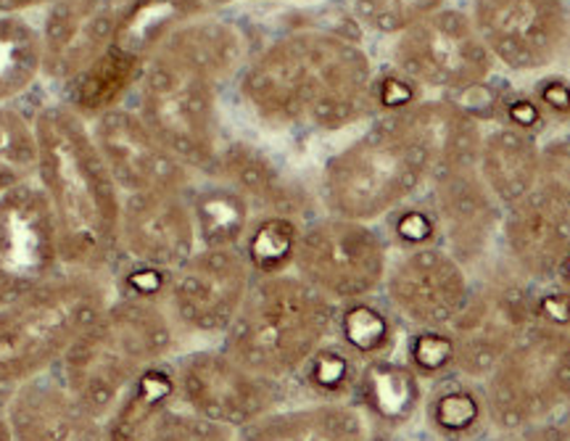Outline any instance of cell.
I'll use <instances>...</instances> for the list:
<instances>
[{"instance_id": "obj_41", "label": "cell", "mask_w": 570, "mask_h": 441, "mask_svg": "<svg viewBox=\"0 0 570 441\" xmlns=\"http://www.w3.org/2000/svg\"><path fill=\"white\" fill-rule=\"evenodd\" d=\"M444 0H356V13L377 32L402 35L428 13L439 11Z\"/></svg>"}, {"instance_id": "obj_30", "label": "cell", "mask_w": 570, "mask_h": 441, "mask_svg": "<svg viewBox=\"0 0 570 441\" xmlns=\"http://www.w3.org/2000/svg\"><path fill=\"white\" fill-rule=\"evenodd\" d=\"M204 9L202 0H132L117 21L114 46L148 63L164 42Z\"/></svg>"}, {"instance_id": "obj_35", "label": "cell", "mask_w": 570, "mask_h": 441, "mask_svg": "<svg viewBox=\"0 0 570 441\" xmlns=\"http://www.w3.org/2000/svg\"><path fill=\"white\" fill-rule=\"evenodd\" d=\"M302 231L304 227L298 225V217L291 215L265 212L259 219H252L240 252H244L254 277L288 273L296 262Z\"/></svg>"}, {"instance_id": "obj_5", "label": "cell", "mask_w": 570, "mask_h": 441, "mask_svg": "<svg viewBox=\"0 0 570 441\" xmlns=\"http://www.w3.org/2000/svg\"><path fill=\"white\" fill-rule=\"evenodd\" d=\"M106 291L92 273L75 270L42 283L0 310V402L59 362L101 315Z\"/></svg>"}, {"instance_id": "obj_42", "label": "cell", "mask_w": 570, "mask_h": 441, "mask_svg": "<svg viewBox=\"0 0 570 441\" xmlns=\"http://www.w3.org/2000/svg\"><path fill=\"white\" fill-rule=\"evenodd\" d=\"M391 233L404 252L441 246V227L433 204L407 202L391 212Z\"/></svg>"}, {"instance_id": "obj_46", "label": "cell", "mask_w": 570, "mask_h": 441, "mask_svg": "<svg viewBox=\"0 0 570 441\" xmlns=\"http://www.w3.org/2000/svg\"><path fill=\"white\" fill-rule=\"evenodd\" d=\"M537 101L544 114L570 122V80H566V77H547V80H541L537 88Z\"/></svg>"}, {"instance_id": "obj_48", "label": "cell", "mask_w": 570, "mask_h": 441, "mask_svg": "<svg viewBox=\"0 0 570 441\" xmlns=\"http://www.w3.org/2000/svg\"><path fill=\"white\" fill-rule=\"evenodd\" d=\"M489 441H570V437L560 421H550L510 433H494Z\"/></svg>"}, {"instance_id": "obj_40", "label": "cell", "mask_w": 570, "mask_h": 441, "mask_svg": "<svg viewBox=\"0 0 570 441\" xmlns=\"http://www.w3.org/2000/svg\"><path fill=\"white\" fill-rule=\"evenodd\" d=\"M238 431L227 429L198 415L188 408H167L156 418L151 433L146 441H235Z\"/></svg>"}, {"instance_id": "obj_49", "label": "cell", "mask_w": 570, "mask_h": 441, "mask_svg": "<svg viewBox=\"0 0 570 441\" xmlns=\"http://www.w3.org/2000/svg\"><path fill=\"white\" fill-rule=\"evenodd\" d=\"M552 283H558V286H562V288H568V291H570V246H568L566 257H562V262H560L558 275H554V281H552Z\"/></svg>"}, {"instance_id": "obj_47", "label": "cell", "mask_w": 570, "mask_h": 441, "mask_svg": "<svg viewBox=\"0 0 570 441\" xmlns=\"http://www.w3.org/2000/svg\"><path fill=\"white\" fill-rule=\"evenodd\" d=\"M504 114H508V127H515V130H523L531 135H537L547 119V114L539 106L537 98H525V96L508 101Z\"/></svg>"}, {"instance_id": "obj_53", "label": "cell", "mask_w": 570, "mask_h": 441, "mask_svg": "<svg viewBox=\"0 0 570 441\" xmlns=\"http://www.w3.org/2000/svg\"><path fill=\"white\" fill-rule=\"evenodd\" d=\"M111 3H127V6H130L132 0H111Z\"/></svg>"}, {"instance_id": "obj_29", "label": "cell", "mask_w": 570, "mask_h": 441, "mask_svg": "<svg viewBox=\"0 0 570 441\" xmlns=\"http://www.w3.org/2000/svg\"><path fill=\"white\" fill-rule=\"evenodd\" d=\"M177 402L175 365L156 362L135 379L104 429V441H146L156 418Z\"/></svg>"}, {"instance_id": "obj_37", "label": "cell", "mask_w": 570, "mask_h": 441, "mask_svg": "<svg viewBox=\"0 0 570 441\" xmlns=\"http://www.w3.org/2000/svg\"><path fill=\"white\" fill-rule=\"evenodd\" d=\"M360 367L362 362L344 344L331 339L306 360L296 379L315 396V402H348L360 379Z\"/></svg>"}, {"instance_id": "obj_21", "label": "cell", "mask_w": 570, "mask_h": 441, "mask_svg": "<svg viewBox=\"0 0 570 441\" xmlns=\"http://www.w3.org/2000/svg\"><path fill=\"white\" fill-rule=\"evenodd\" d=\"M111 0H59L42 30V69L53 80H75L114 42Z\"/></svg>"}, {"instance_id": "obj_12", "label": "cell", "mask_w": 570, "mask_h": 441, "mask_svg": "<svg viewBox=\"0 0 570 441\" xmlns=\"http://www.w3.org/2000/svg\"><path fill=\"white\" fill-rule=\"evenodd\" d=\"M533 325V283L515 273L483 281L449 325L458 341V373L487 381L515 341Z\"/></svg>"}, {"instance_id": "obj_20", "label": "cell", "mask_w": 570, "mask_h": 441, "mask_svg": "<svg viewBox=\"0 0 570 441\" xmlns=\"http://www.w3.org/2000/svg\"><path fill=\"white\" fill-rule=\"evenodd\" d=\"M502 241L512 273L533 286L552 283L570 246V212L533 190L504 209Z\"/></svg>"}, {"instance_id": "obj_19", "label": "cell", "mask_w": 570, "mask_h": 441, "mask_svg": "<svg viewBox=\"0 0 570 441\" xmlns=\"http://www.w3.org/2000/svg\"><path fill=\"white\" fill-rule=\"evenodd\" d=\"M119 241L135 265L175 273L198 252L190 204L183 194H132L122 204Z\"/></svg>"}, {"instance_id": "obj_9", "label": "cell", "mask_w": 570, "mask_h": 441, "mask_svg": "<svg viewBox=\"0 0 570 441\" xmlns=\"http://www.w3.org/2000/svg\"><path fill=\"white\" fill-rule=\"evenodd\" d=\"M389 265V244L375 227L331 215L304 227L294 270L331 302L344 304L383 288Z\"/></svg>"}, {"instance_id": "obj_11", "label": "cell", "mask_w": 570, "mask_h": 441, "mask_svg": "<svg viewBox=\"0 0 570 441\" xmlns=\"http://www.w3.org/2000/svg\"><path fill=\"white\" fill-rule=\"evenodd\" d=\"M396 69L415 85L441 90L479 88L491 72L489 48L462 11H433L399 35Z\"/></svg>"}, {"instance_id": "obj_26", "label": "cell", "mask_w": 570, "mask_h": 441, "mask_svg": "<svg viewBox=\"0 0 570 441\" xmlns=\"http://www.w3.org/2000/svg\"><path fill=\"white\" fill-rule=\"evenodd\" d=\"M423 418L439 441H489L494 437L483 381L460 373L428 383Z\"/></svg>"}, {"instance_id": "obj_17", "label": "cell", "mask_w": 570, "mask_h": 441, "mask_svg": "<svg viewBox=\"0 0 570 441\" xmlns=\"http://www.w3.org/2000/svg\"><path fill=\"white\" fill-rule=\"evenodd\" d=\"M92 140L117 188L127 196L183 194L188 185V167L156 138L142 117L122 109L106 111L98 117Z\"/></svg>"}, {"instance_id": "obj_51", "label": "cell", "mask_w": 570, "mask_h": 441, "mask_svg": "<svg viewBox=\"0 0 570 441\" xmlns=\"http://www.w3.org/2000/svg\"><path fill=\"white\" fill-rule=\"evenodd\" d=\"M558 421L562 423V429H566V431H568V437H570V410H568L566 415H562V418H558Z\"/></svg>"}, {"instance_id": "obj_22", "label": "cell", "mask_w": 570, "mask_h": 441, "mask_svg": "<svg viewBox=\"0 0 570 441\" xmlns=\"http://www.w3.org/2000/svg\"><path fill=\"white\" fill-rule=\"evenodd\" d=\"M6 425L13 441H104L101 421L67 386L30 381L11 394Z\"/></svg>"}, {"instance_id": "obj_14", "label": "cell", "mask_w": 570, "mask_h": 441, "mask_svg": "<svg viewBox=\"0 0 570 441\" xmlns=\"http://www.w3.org/2000/svg\"><path fill=\"white\" fill-rule=\"evenodd\" d=\"M254 283L240 248H198L169 275L167 304L175 323L198 336H225Z\"/></svg>"}, {"instance_id": "obj_7", "label": "cell", "mask_w": 570, "mask_h": 441, "mask_svg": "<svg viewBox=\"0 0 570 441\" xmlns=\"http://www.w3.org/2000/svg\"><path fill=\"white\" fill-rule=\"evenodd\" d=\"M483 389L494 433L558 421L570 410V331L533 323Z\"/></svg>"}, {"instance_id": "obj_39", "label": "cell", "mask_w": 570, "mask_h": 441, "mask_svg": "<svg viewBox=\"0 0 570 441\" xmlns=\"http://www.w3.org/2000/svg\"><path fill=\"white\" fill-rule=\"evenodd\" d=\"M402 360L425 383L458 373V341L452 329H410Z\"/></svg>"}, {"instance_id": "obj_1", "label": "cell", "mask_w": 570, "mask_h": 441, "mask_svg": "<svg viewBox=\"0 0 570 441\" xmlns=\"http://www.w3.org/2000/svg\"><path fill=\"white\" fill-rule=\"evenodd\" d=\"M246 104L277 127L341 130L373 106V67L352 40L298 32L277 40L240 82Z\"/></svg>"}, {"instance_id": "obj_50", "label": "cell", "mask_w": 570, "mask_h": 441, "mask_svg": "<svg viewBox=\"0 0 570 441\" xmlns=\"http://www.w3.org/2000/svg\"><path fill=\"white\" fill-rule=\"evenodd\" d=\"M48 3V0H0V11H21L32 9V6Z\"/></svg>"}, {"instance_id": "obj_31", "label": "cell", "mask_w": 570, "mask_h": 441, "mask_svg": "<svg viewBox=\"0 0 570 441\" xmlns=\"http://www.w3.org/2000/svg\"><path fill=\"white\" fill-rule=\"evenodd\" d=\"M333 339L360 362L389 357L399 344V317L389 304L375 302L373 296L352 298L338 304Z\"/></svg>"}, {"instance_id": "obj_3", "label": "cell", "mask_w": 570, "mask_h": 441, "mask_svg": "<svg viewBox=\"0 0 570 441\" xmlns=\"http://www.w3.org/2000/svg\"><path fill=\"white\" fill-rule=\"evenodd\" d=\"M175 346L173 320L156 302L127 296L106 304L61 357L63 386L90 415L109 418L135 379Z\"/></svg>"}, {"instance_id": "obj_6", "label": "cell", "mask_w": 570, "mask_h": 441, "mask_svg": "<svg viewBox=\"0 0 570 441\" xmlns=\"http://www.w3.org/2000/svg\"><path fill=\"white\" fill-rule=\"evenodd\" d=\"M433 177L431 156L394 114L333 156L323 173V202L336 217L373 223L412 202Z\"/></svg>"}, {"instance_id": "obj_36", "label": "cell", "mask_w": 570, "mask_h": 441, "mask_svg": "<svg viewBox=\"0 0 570 441\" xmlns=\"http://www.w3.org/2000/svg\"><path fill=\"white\" fill-rule=\"evenodd\" d=\"M42 69V40L27 21L0 19V101L19 96Z\"/></svg>"}, {"instance_id": "obj_27", "label": "cell", "mask_w": 570, "mask_h": 441, "mask_svg": "<svg viewBox=\"0 0 570 441\" xmlns=\"http://www.w3.org/2000/svg\"><path fill=\"white\" fill-rule=\"evenodd\" d=\"M539 151L537 135L515 127H499L483 138L479 173L502 209H510L537 190Z\"/></svg>"}, {"instance_id": "obj_43", "label": "cell", "mask_w": 570, "mask_h": 441, "mask_svg": "<svg viewBox=\"0 0 570 441\" xmlns=\"http://www.w3.org/2000/svg\"><path fill=\"white\" fill-rule=\"evenodd\" d=\"M537 190L570 212V138L541 146Z\"/></svg>"}, {"instance_id": "obj_25", "label": "cell", "mask_w": 570, "mask_h": 441, "mask_svg": "<svg viewBox=\"0 0 570 441\" xmlns=\"http://www.w3.org/2000/svg\"><path fill=\"white\" fill-rule=\"evenodd\" d=\"M367 418L352 402L277 408L238 431L235 441H373Z\"/></svg>"}, {"instance_id": "obj_15", "label": "cell", "mask_w": 570, "mask_h": 441, "mask_svg": "<svg viewBox=\"0 0 570 441\" xmlns=\"http://www.w3.org/2000/svg\"><path fill=\"white\" fill-rule=\"evenodd\" d=\"M473 24L489 53L515 72L550 67L570 38L566 0H473Z\"/></svg>"}, {"instance_id": "obj_45", "label": "cell", "mask_w": 570, "mask_h": 441, "mask_svg": "<svg viewBox=\"0 0 570 441\" xmlns=\"http://www.w3.org/2000/svg\"><path fill=\"white\" fill-rule=\"evenodd\" d=\"M415 92L417 85L404 77L402 72H394L383 77L381 82L373 85V101H377L383 111L389 114H402L407 111L410 106H415Z\"/></svg>"}, {"instance_id": "obj_34", "label": "cell", "mask_w": 570, "mask_h": 441, "mask_svg": "<svg viewBox=\"0 0 570 441\" xmlns=\"http://www.w3.org/2000/svg\"><path fill=\"white\" fill-rule=\"evenodd\" d=\"M202 248H238L252 225V204L230 188H206L190 202Z\"/></svg>"}, {"instance_id": "obj_10", "label": "cell", "mask_w": 570, "mask_h": 441, "mask_svg": "<svg viewBox=\"0 0 570 441\" xmlns=\"http://www.w3.org/2000/svg\"><path fill=\"white\" fill-rule=\"evenodd\" d=\"M177 402L240 431L281 408L285 383L254 373L225 350H198L175 362Z\"/></svg>"}, {"instance_id": "obj_13", "label": "cell", "mask_w": 570, "mask_h": 441, "mask_svg": "<svg viewBox=\"0 0 570 441\" xmlns=\"http://www.w3.org/2000/svg\"><path fill=\"white\" fill-rule=\"evenodd\" d=\"M59 262V227L46 190L24 183L0 194V304L53 281Z\"/></svg>"}, {"instance_id": "obj_44", "label": "cell", "mask_w": 570, "mask_h": 441, "mask_svg": "<svg viewBox=\"0 0 570 441\" xmlns=\"http://www.w3.org/2000/svg\"><path fill=\"white\" fill-rule=\"evenodd\" d=\"M533 323L570 331V291L558 283L533 286Z\"/></svg>"}, {"instance_id": "obj_2", "label": "cell", "mask_w": 570, "mask_h": 441, "mask_svg": "<svg viewBox=\"0 0 570 441\" xmlns=\"http://www.w3.org/2000/svg\"><path fill=\"white\" fill-rule=\"evenodd\" d=\"M38 173L56 227L61 262L80 273L101 270L119 244V188L77 111L51 106L38 117Z\"/></svg>"}, {"instance_id": "obj_16", "label": "cell", "mask_w": 570, "mask_h": 441, "mask_svg": "<svg viewBox=\"0 0 570 441\" xmlns=\"http://www.w3.org/2000/svg\"><path fill=\"white\" fill-rule=\"evenodd\" d=\"M383 291L399 323L410 329H449L468 304L473 283L446 248L428 246L404 252L389 265Z\"/></svg>"}, {"instance_id": "obj_32", "label": "cell", "mask_w": 570, "mask_h": 441, "mask_svg": "<svg viewBox=\"0 0 570 441\" xmlns=\"http://www.w3.org/2000/svg\"><path fill=\"white\" fill-rule=\"evenodd\" d=\"M159 51L177 56L209 80L219 82L238 67L244 46H240L238 32L223 21H188Z\"/></svg>"}, {"instance_id": "obj_28", "label": "cell", "mask_w": 570, "mask_h": 441, "mask_svg": "<svg viewBox=\"0 0 570 441\" xmlns=\"http://www.w3.org/2000/svg\"><path fill=\"white\" fill-rule=\"evenodd\" d=\"M217 173L227 177L230 188L248 198V204L262 206L273 215L298 217L306 206L304 190L281 173L269 156L252 146L235 144L219 154Z\"/></svg>"}, {"instance_id": "obj_18", "label": "cell", "mask_w": 570, "mask_h": 441, "mask_svg": "<svg viewBox=\"0 0 570 441\" xmlns=\"http://www.w3.org/2000/svg\"><path fill=\"white\" fill-rule=\"evenodd\" d=\"M433 209L441 227V248H446L462 267L479 265L502 231L504 209L491 196L479 167L433 175Z\"/></svg>"}, {"instance_id": "obj_4", "label": "cell", "mask_w": 570, "mask_h": 441, "mask_svg": "<svg viewBox=\"0 0 570 441\" xmlns=\"http://www.w3.org/2000/svg\"><path fill=\"white\" fill-rule=\"evenodd\" d=\"M338 304L296 273L254 277L223 350L254 373L275 381L296 379L325 341L333 339Z\"/></svg>"}, {"instance_id": "obj_8", "label": "cell", "mask_w": 570, "mask_h": 441, "mask_svg": "<svg viewBox=\"0 0 570 441\" xmlns=\"http://www.w3.org/2000/svg\"><path fill=\"white\" fill-rule=\"evenodd\" d=\"M142 122L185 167L217 173V82L167 51L140 75Z\"/></svg>"}, {"instance_id": "obj_52", "label": "cell", "mask_w": 570, "mask_h": 441, "mask_svg": "<svg viewBox=\"0 0 570 441\" xmlns=\"http://www.w3.org/2000/svg\"><path fill=\"white\" fill-rule=\"evenodd\" d=\"M204 6H225V3H230V0H202Z\"/></svg>"}, {"instance_id": "obj_24", "label": "cell", "mask_w": 570, "mask_h": 441, "mask_svg": "<svg viewBox=\"0 0 570 441\" xmlns=\"http://www.w3.org/2000/svg\"><path fill=\"white\" fill-rule=\"evenodd\" d=\"M394 117L431 156L433 175L446 173V169L479 167L483 138L473 114L462 106L425 101L410 106L407 111L394 114Z\"/></svg>"}, {"instance_id": "obj_23", "label": "cell", "mask_w": 570, "mask_h": 441, "mask_svg": "<svg viewBox=\"0 0 570 441\" xmlns=\"http://www.w3.org/2000/svg\"><path fill=\"white\" fill-rule=\"evenodd\" d=\"M428 383L407 362L394 357H377L362 362L352 402L367 418L373 433H399L423 415Z\"/></svg>"}, {"instance_id": "obj_33", "label": "cell", "mask_w": 570, "mask_h": 441, "mask_svg": "<svg viewBox=\"0 0 570 441\" xmlns=\"http://www.w3.org/2000/svg\"><path fill=\"white\" fill-rule=\"evenodd\" d=\"M142 69H146V63L111 42L82 75L71 80V106L77 114L101 117L130 90V85L142 75Z\"/></svg>"}, {"instance_id": "obj_38", "label": "cell", "mask_w": 570, "mask_h": 441, "mask_svg": "<svg viewBox=\"0 0 570 441\" xmlns=\"http://www.w3.org/2000/svg\"><path fill=\"white\" fill-rule=\"evenodd\" d=\"M38 135L24 117L11 109H0V194L24 185L38 169Z\"/></svg>"}]
</instances>
